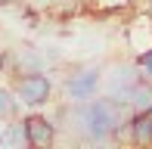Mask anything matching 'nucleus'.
I'll list each match as a JSON object with an SVG mask.
<instances>
[{"label":"nucleus","mask_w":152,"mask_h":149,"mask_svg":"<svg viewBox=\"0 0 152 149\" xmlns=\"http://www.w3.org/2000/svg\"><path fill=\"white\" fill-rule=\"evenodd\" d=\"M134 62L140 65V69H143V74H146V78L152 81V47H149V50H140V53H137V59H134Z\"/></svg>","instance_id":"8"},{"label":"nucleus","mask_w":152,"mask_h":149,"mask_svg":"<svg viewBox=\"0 0 152 149\" xmlns=\"http://www.w3.org/2000/svg\"><path fill=\"white\" fill-rule=\"evenodd\" d=\"M0 143H3V146H31V137H28V127H25V118H19V121L12 118L10 124H6Z\"/></svg>","instance_id":"5"},{"label":"nucleus","mask_w":152,"mask_h":149,"mask_svg":"<svg viewBox=\"0 0 152 149\" xmlns=\"http://www.w3.org/2000/svg\"><path fill=\"white\" fill-rule=\"evenodd\" d=\"M25 127H28L31 146H53L56 143V121L47 118V115H28Z\"/></svg>","instance_id":"3"},{"label":"nucleus","mask_w":152,"mask_h":149,"mask_svg":"<svg viewBox=\"0 0 152 149\" xmlns=\"http://www.w3.org/2000/svg\"><path fill=\"white\" fill-rule=\"evenodd\" d=\"M127 140L137 146H152V112H130Z\"/></svg>","instance_id":"4"},{"label":"nucleus","mask_w":152,"mask_h":149,"mask_svg":"<svg viewBox=\"0 0 152 149\" xmlns=\"http://www.w3.org/2000/svg\"><path fill=\"white\" fill-rule=\"evenodd\" d=\"M16 96L25 106H47L53 99V81L44 72H22L16 74Z\"/></svg>","instance_id":"1"},{"label":"nucleus","mask_w":152,"mask_h":149,"mask_svg":"<svg viewBox=\"0 0 152 149\" xmlns=\"http://www.w3.org/2000/svg\"><path fill=\"white\" fill-rule=\"evenodd\" d=\"M130 109L134 112H152V81L143 78L140 84L134 87V93H130Z\"/></svg>","instance_id":"6"},{"label":"nucleus","mask_w":152,"mask_h":149,"mask_svg":"<svg viewBox=\"0 0 152 149\" xmlns=\"http://www.w3.org/2000/svg\"><path fill=\"white\" fill-rule=\"evenodd\" d=\"M99 81H102V72H99V69L75 72L72 78L65 81V93H68V99H75V103L93 99V96H96V87H99Z\"/></svg>","instance_id":"2"},{"label":"nucleus","mask_w":152,"mask_h":149,"mask_svg":"<svg viewBox=\"0 0 152 149\" xmlns=\"http://www.w3.org/2000/svg\"><path fill=\"white\" fill-rule=\"evenodd\" d=\"M6 69H10V53H6V50H0V74H3Z\"/></svg>","instance_id":"9"},{"label":"nucleus","mask_w":152,"mask_h":149,"mask_svg":"<svg viewBox=\"0 0 152 149\" xmlns=\"http://www.w3.org/2000/svg\"><path fill=\"white\" fill-rule=\"evenodd\" d=\"M19 112V96L16 90H10V87L0 84V121H12Z\"/></svg>","instance_id":"7"}]
</instances>
